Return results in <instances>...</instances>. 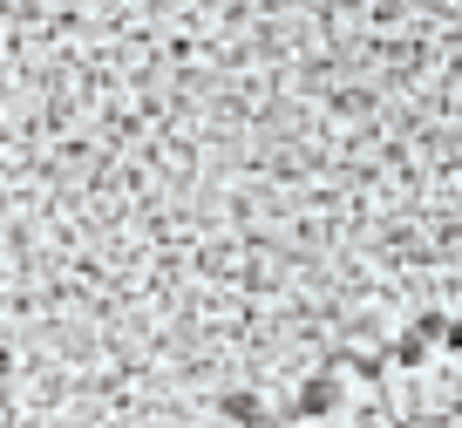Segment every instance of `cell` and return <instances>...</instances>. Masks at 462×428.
Wrapping results in <instances>:
<instances>
[{
    "label": "cell",
    "mask_w": 462,
    "mask_h": 428,
    "mask_svg": "<svg viewBox=\"0 0 462 428\" xmlns=\"http://www.w3.org/2000/svg\"><path fill=\"white\" fill-rule=\"evenodd\" d=\"M442 327H448V313H421V320H415L408 333H415L421 347H442Z\"/></svg>",
    "instance_id": "277c9868"
},
{
    "label": "cell",
    "mask_w": 462,
    "mask_h": 428,
    "mask_svg": "<svg viewBox=\"0 0 462 428\" xmlns=\"http://www.w3.org/2000/svg\"><path fill=\"white\" fill-rule=\"evenodd\" d=\"M333 408H340V381H333V368H319L313 381L292 395V414H300V422H319V414H333Z\"/></svg>",
    "instance_id": "6da1fadb"
},
{
    "label": "cell",
    "mask_w": 462,
    "mask_h": 428,
    "mask_svg": "<svg viewBox=\"0 0 462 428\" xmlns=\"http://www.w3.org/2000/svg\"><path fill=\"white\" fill-rule=\"evenodd\" d=\"M217 422H231V428H273V414L259 408V395L231 387V395H217Z\"/></svg>",
    "instance_id": "7a4b0ae2"
},
{
    "label": "cell",
    "mask_w": 462,
    "mask_h": 428,
    "mask_svg": "<svg viewBox=\"0 0 462 428\" xmlns=\"http://www.w3.org/2000/svg\"><path fill=\"white\" fill-rule=\"evenodd\" d=\"M211 428H231V422H211Z\"/></svg>",
    "instance_id": "52a82bcc"
},
{
    "label": "cell",
    "mask_w": 462,
    "mask_h": 428,
    "mask_svg": "<svg viewBox=\"0 0 462 428\" xmlns=\"http://www.w3.org/2000/svg\"><path fill=\"white\" fill-rule=\"evenodd\" d=\"M388 360H394V368H421V360H429V347H421L415 333H402V340H388Z\"/></svg>",
    "instance_id": "3957f363"
},
{
    "label": "cell",
    "mask_w": 462,
    "mask_h": 428,
    "mask_svg": "<svg viewBox=\"0 0 462 428\" xmlns=\"http://www.w3.org/2000/svg\"><path fill=\"white\" fill-rule=\"evenodd\" d=\"M442 347H448V354H462V320H448V327H442Z\"/></svg>",
    "instance_id": "5b68a950"
},
{
    "label": "cell",
    "mask_w": 462,
    "mask_h": 428,
    "mask_svg": "<svg viewBox=\"0 0 462 428\" xmlns=\"http://www.w3.org/2000/svg\"><path fill=\"white\" fill-rule=\"evenodd\" d=\"M7 374H14V354H7V347H0V381H7Z\"/></svg>",
    "instance_id": "8992f818"
}]
</instances>
